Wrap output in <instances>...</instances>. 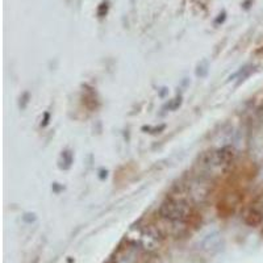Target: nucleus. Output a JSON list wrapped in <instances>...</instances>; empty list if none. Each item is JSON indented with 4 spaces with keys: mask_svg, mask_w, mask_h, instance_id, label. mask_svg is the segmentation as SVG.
<instances>
[{
    "mask_svg": "<svg viewBox=\"0 0 263 263\" xmlns=\"http://www.w3.org/2000/svg\"><path fill=\"white\" fill-rule=\"evenodd\" d=\"M159 215L170 221H186L190 219V207L182 200L167 199L159 207Z\"/></svg>",
    "mask_w": 263,
    "mask_h": 263,
    "instance_id": "1",
    "label": "nucleus"
},
{
    "mask_svg": "<svg viewBox=\"0 0 263 263\" xmlns=\"http://www.w3.org/2000/svg\"><path fill=\"white\" fill-rule=\"evenodd\" d=\"M236 155H237V151H236L234 146L227 145V146L221 147L216 151H212L211 154L205 153L203 157L205 158L204 163L213 164V166H225V164L233 162Z\"/></svg>",
    "mask_w": 263,
    "mask_h": 263,
    "instance_id": "2",
    "label": "nucleus"
},
{
    "mask_svg": "<svg viewBox=\"0 0 263 263\" xmlns=\"http://www.w3.org/2000/svg\"><path fill=\"white\" fill-rule=\"evenodd\" d=\"M244 221L249 227H258L263 221V211L258 207H250L244 215Z\"/></svg>",
    "mask_w": 263,
    "mask_h": 263,
    "instance_id": "3",
    "label": "nucleus"
},
{
    "mask_svg": "<svg viewBox=\"0 0 263 263\" xmlns=\"http://www.w3.org/2000/svg\"><path fill=\"white\" fill-rule=\"evenodd\" d=\"M254 69H256V67H254L253 65L244 66V67H241V69H240V71H237V73L234 74L233 77L229 78V81H234V79L237 78V84H236V86H240L242 82H245L246 79L250 77V74L254 71Z\"/></svg>",
    "mask_w": 263,
    "mask_h": 263,
    "instance_id": "4",
    "label": "nucleus"
},
{
    "mask_svg": "<svg viewBox=\"0 0 263 263\" xmlns=\"http://www.w3.org/2000/svg\"><path fill=\"white\" fill-rule=\"evenodd\" d=\"M220 241H221V238H220L219 234H211V236H208V237L203 241V246H204L205 250H213L215 246L220 245Z\"/></svg>",
    "mask_w": 263,
    "mask_h": 263,
    "instance_id": "5",
    "label": "nucleus"
},
{
    "mask_svg": "<svg viewBox=\"0 0 263 263\" xmlns=\"http://www.w3.org/2000/svg\"><path fill=\"white\" fill-rule=\"evenodd\" d=\"M73 164V154L70 153L69 150L63 151L62 155H61V163H59V167L63 168V170H69Z\"/></svg>",
    "mask_w": 263,
    "mask_h": 263,
    "instance_id": "6",
    "label": "nucleus"
},
{
    "mask_svg": "<svg viewBox=\"0 0 263 263\" xmlns=\"http://www.w3.org/2000/svg\"><path fill=\"white\" fill-rule=\"evenodd\" d=\"M208 74V62L205 61V59H203L199 65H197V69H196V77L199 78H204L205 75Z\"/></svg>",
    "mask_w": 263,
    "mask_h": 263,
    "instance_id": "7",
    "label": "nucleus"
},
{
    "mask_svg": "<svg viewBox=\"0 0 263 263\" xmlns=\"http://www.w3.org/2000/svg\"><path fill=\"white\" fill-rule=\"evenodd\" d=\"M164 128H166V125L162 124L159 127H143L142 131H147L149 133H154L155 134V133H161Z\"/></svg>",
    "mask_w": 263,
    "mask_h": 263,
    "instance_id": "8",
    "label": "nucleus"
},
{
    "mask_svg": "<svg viewBox=\"0 0 263 263\" xmlns=\"http://www.w3.org/2000/svg\"><path fill=\"white\" fill-rule=\"evenodd\" d=\"M28 103H29V94H28V92H24V95L20 98V108H21V110H25Z\"/></svg>",
    "mask_w": 263,
    "mask_h": 263,
    "instance_id": "9",
    "label": "nucleus"
},
{
    "mask_svg": "<svg viewBox=\"0 0 263 263\" xmlns=\"http://www.w3.org/2000/svg\"><path fill=\"white\" fill-rule=\"evenodd\" d=\"M107 11H108V1H103L98 9V15L100 16V17H103V16L107 15Z\"/></svg>",
    "mask_w": 263,
    "mask_h": 263,
    "instance_id": "10",
    "label": "nucleus"
},
{
    "mask_svg": "<svg viewBox=\"0 0 263 263\" xmlns=\"http://www.w3.org/2000/svg\"><path fill=\"white\" fill-rule=\"evenodd\" d=\"M180 104H182V98H176V99H174V100H172V103H171V106L168 107V110H176V108H178V107H180Z\"/></svg>",
    "mask_w": 263,
    "mask_h": 263,
    "instance_id": "11",
    "label": "nucleus"
},
{
    "mask_svg": "<svg viewBox=\"0 0 263 263\" xmlns=\"http://www.w3.org/2000/svg\"><path fill=\"white\" fill-rule=\"evenodd\" d=\"M24 220H25L26 223H32V221L36 220V215H34V213H26V215L24 216Z\"/></svg>",
    "mask_w": 263,
    "mask_h": 263,
    "instance_id": "12",
    "label": "nucleus"
},
{
    "mask_svg": "<svg viewBox=\"0 0 263 263\" xmlns=\"http://www.w3.org/2000/svg\"><path fill=\"white\" fill-rule=\"evenodd\" d=\"M44 116H45V119H44V123H41V125H42V127H46V125L49 124V119H50V115H49L48 112H46V114H45Z\"/></svg>",
    "mask_w": 263,
    "mask_h": 263,
    "instance_id": "13",
    "label": "nucleus"
},
{
    "mask_svg": "<svg viewBox=\"0 0 263 263\" xmlns=\"http://www.w3.org/2000/svg\"><path fill=\"white\" fill-rule=\"evenodd\" d=\"M224 20H225V12H223V13H221V15H220V17L217 18V20H216V22H217V24H219V22H223Z\"/></svg>",
    "mask_w": 263,
    "mask_h": 263,
    "instance_id": "14",
    "label": "nucleus"
},
{
    "mask_svg": "<svg viewBox=\"0 0 263 263\" xmlns=\"http://www.w3.org/2000/svg\"><path fill=\"white\" fill-rule=\"evenodd\" d=\"M258 53H263V48L260 49V50H258Z\"/></svg>",
    "mask_w": 263,
    "mask_h": 263,
    "instance_id": "15",
    "label": "nucleus"
}]
</instances>
